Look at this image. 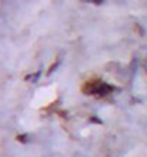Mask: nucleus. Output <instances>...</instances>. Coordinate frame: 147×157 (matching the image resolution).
I'll use <instances>...</instances> for the list:
<instances>
[{"instance_id":"f257e3e1","label":"nucleus","mask_w":147,"mask_h":157,"mask_svg":"<svg viewBox=\"0 0 147 157\" xmlns=\"http://www.w3.org/2000/svg\"><path fill=\"white\" fill-rule=\"evenodd\" d=\"M84 90L86 93L89 94H94V96H106L109 94L113 87L109 86L107 83H103V82H99V80H94V82H89L84 86Z\"/></svg>"}]
</instances>
